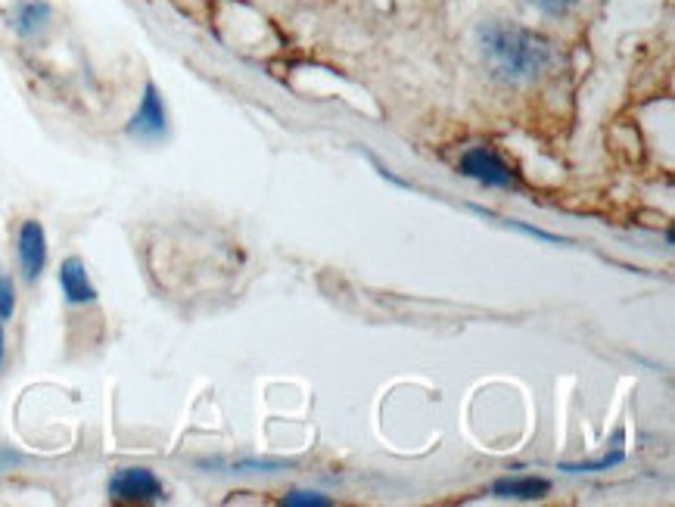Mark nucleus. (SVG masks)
Segmentation results:
<instances>
[{"instance_id": "obj_4", "label": "nucleus", "mask_w": 675, "mask_h": 507, "mask_svg": "<svg viewBox=\"0 0 675 507\" xmlns=\"http://www.w3.org/2000/svg\"><path fill=\"white\" fill-rule=\"evenodd\" d=\"M19 265H22V277L28 284L44 274L47 268V234L41 228V221H25L19 228Z\"/></svg>"}, {"instance_id": "obj_9", "label": "nucleus", "mask_w": 675, "mask_h": 507, "mask_svg": "<svg viewBox=\"0 0 675 507\" xmlns=\"http://www.w3.org/2000/svg\"><path fill=\"white\" fill-rule=\"evenodd\" d=\"M16 315V284L10 274H0V324Z\"/></svg>"}, {"instance_id": "obj_10", "label": "nucleus", "mask_w": 675, "mask_h": 507, "mask_svg": "<svg viewBox=\"0 0 675 507\" xmlns=\"http://www.w3.org/2000/svg\"><path fill=\"white\" fill-rule=\"evenodd\" d=\"M284 504L287 507H330L333 501L327 495H321V492H290L284 498Z\"/></svg>"}, {"instance_id": "obj_6", "label": "nucleus", "mask_w": 675, "mask_h": 507, "mask_svg": "<svg viewBox=\"0 0 675 507\" xmlns=\"http://www.w3.org/2000/svg\"><path fill=\"white\" fill-rule=\"evenodd\" d=\"M60 287L69 305H91L97 302V290L88 280V271H84V262L78 256H69L60 265Z\"/></svg>"}, {"instance_id": "obj_2", "label": "nucleus", "mask_w": 675, "mask_h": 507, "mask_svg": "<svg viewBox=\"0 0 675 507\" xmlns=\"http://www.w3.org/2000/svg\"><path fill=\"white\" fill-rule=\"evenodd\" d=\"M109 495L112 501H122V504H153L165 498V486L147 467H122L112 473Z\"/></svg>"}, {"instance_id": "obj_12", "label": "nucleus", "mask_w": 675, "mask_h": 507, "mask_svg": "<svg viewBox=\"0 0 675 507\" xmlns=\"http://www.w3.org/2000/svg\"><path fill=\"white\" fill-rule=\"evenodd\" d=\"M532 7H539L542 13H548V16H564L567 10H573L579 0H529Z\"/></svg>"}, {"instance_id": "obj_3", "label": "nucleus", "mask_w": 675, "mask_h": 507, "mask_svg": "<svg viewBox=\"0 0 675 507\" xmlns=\"http://www.w3.org/2000/svg\"><path fill=\"white\" fill-rule=\"evenodd\" d=\"M461 175L480 181L486 187H514L517 178L508 165H504L492 150L486 147H476V150H467L464 159H461Z\"/></svg>"}, {"instance_id": "obj_11", "label": "nucleus", "mask_w": 675, "mask_h": 507, "mask_svg": "<svg viewBox=\"0 0 675 507\" xmlns=\"http://www.w3.org/2000/svg\"><path fill=\"white\" fill-rule=\"evenodd\" d=\"M626 455H623V448L620 452H613V455H607V458H601L598 464H564L560 470H567V473H595V470H607V467H613V464H620Z\"/></svg>"}, {"instance_id": "obj_5", "label": "nucleus", "mask_w": 675, "mask_h": 507, "mask_svg": "<svg viewBox=\"0 0 675 507\" xmlns=\"http://www.w3.org/2000/svg\"><path fill=\"white\" fill-rule=\"evenodd\" d=\"M165 128H168V125H165V106H162V97H159V91H156V84H147L144 100H140V109H137V116L131 119L128 131H131L134 137H147V140H153V137H162Z\"/></svg>"}, {"instance_id": "obj_8", "label": "nucleus", "mask_w": 675, "mask_h": 507, "mask_svg": "<svg viewBox=\"0 0 675 507\" xmlns=\"http://www.w3.org/2000/svg\"><path fill=\"white\" fill-rule=\"evenodd\" d=\"M50 22V7L44 4V0H19L16 4V13H13V25L19 35H38L44 32Z\"/></svg>"}, {"instance_id": "obj_1", "label": "nucleus", "mask_w": 675, "mask_h": 507, "mask_svg": "<svg viewBox=\"0 0 675 507\" xmlns=\"http://www.w3.org/2000/svg\"><path fill=\"white\" fill-rule=\"evenodd\" d=\"M476 38H480V50L489 72L508 84H523V81L539 78L554 56L551 44L542 35L514 22H501V19L486 22L480 25Z\"/></svg>"}, {"instance_id": "obj_13", "label": "nucleus", "mask_w": 675, "mask_h": 507, "mask_svg": "<svg viewBox=\"0 0 675 507\" xmlns=\"http://www.w3.org/2000/svg\"><path fill=\"white\" fill-rule=\"evenodd\" d=\"M4 346H7V340H4V324H0V364H4Z\"/></svg>"}, {"instance_id": "obj_7", "label": "nucleus", "mask_w": 675, "mask_h": 507, "mask_svg": "<svg viewBox=\"0 0 675 507\" xmlns=\"http://www.w3.org/2000/svg\"><path fill=\"white\" fill-rule=\"evenodd\" d=\"M551 492V483L542 476H501L492 483L495 498H517V501H539Z\"/></svg>"}]
</instances>
